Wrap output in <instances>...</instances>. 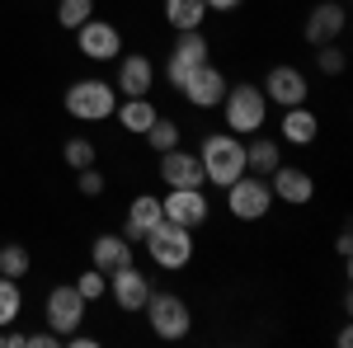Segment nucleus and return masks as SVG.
I'll list each match as a JSON object with an SVG mask.
<instances>
[{"label": "nucleus", "instance_id": "nucleus-1", "mask_svg": "<svg viewBox=\"0 0 353 348\" xmlns=\"http://www.w3.org/2000/svg\"><path fill=\"white\" fill-rule=\"evenodd\" d=\"M198 165H203V179L208 184H236L245 174V141L236 132H208L198 146Z\"/></svg>", "mask_w": 353, "mask_h": 348}, {"label": "nucleus", "instance_id": "nucleus-2", "mask_svg": "<svg viewBox=\"0 0 353 348\" xmlns=\"http://www.w3.org/2000/svg\"><path fill=\"white\" fill-rule=\"evenodd\" d=\"M221 113H226V132L236 136H254L269 118V99L259 85H226L221 94Z\"/></svg>", "mask_w": 353, "mask_h": 348}, {"label": "nucleus", "instance_id": "nucleus-3", "mask_svg": "<svg viewBox=\"0 0 353 348\" xmlns=\"http://www.w3.org/2000/svg\"><path fill=\"white\" fill-rule=\"evenodd\" d=\"M141 245H146V254L156 259V268H189L193 264V231L189 226H179V221H156L146 236H141Z\"/></svg>", "mask_w": 353, "mask_h": 348}, {"label": "nucleus", "instance_id": "nucleus-4", "mask_svg": "<svg viewBox=\"0 0 353 348\" xmlns=\"http://www.w3.org/2000/svg\"><path fill=\"white\" fill-rule=\"evenodd\" d=\"M66 113L76 118V123H104L113 118V108H118V90L109 81H76L66 90Z\"/></svg>", "mask_w": 353, "mask_h": 348}, {"label": "nucleus", "instance_id": "nucleus-5", "mask_svg": "<svg viewBox=\"0 0 353 348\" xmlns=\"http://www.w3.org/2000/svg\"><path fill=\"white\" fill-rule=\"evenodd\" d=\"M146 320H151V329H156V339H184L193 329V311H189V301L184 296H174V292H151V301H146V311H141Z\"/></svg>", "mask_w": 353, "mask_h": 348}, {"label": "nucleus", "instance_id": "nucleus-6", "mask_svg": "<svg viewBox=\"0 0 353 348\" xmlns=\"http://www.w3.org/2000/svg\"><path fill=\"white\" fill-rule=\"evenodd\" d=\"M226 207H231V216H236V221H259V216H269V207H273L269 179L245 170L236 184H226Z\"/></svg>", "mask_w": 353, "mask_h": 348}, {"label": "nucleus", "instance_id": "nucleus-7", "mask_svg": "<svg viewBox=\"0 0 353 348\" xmlns=\"http://www.w3.org/2000/svg\"><path fill=\"white\" fill-rule=\"evenodd\" d=\"M208 52H212V48H208V38H203L198 28L179 33V38H174V52H170V61H165V76H170V85L179 90V85L189 81V76L198 71V66H203V61H212Z\"/></svg>", "mask_w": 353, "mask_h": 348}, {"label": "nucleus", "instance_id": "nucleus-8", "mask_svg": "<svg viewBox=\"0 0 353 348\" xmlns=\"http://www.w3.org/2000/svg\"><path fill=\"white\" fill-rule=\"evenodd\" d=\"M85 301L81 292H76V283H66V287H52L48 292V329H52L57 339H66V334H76L85 320Z\"/></svg>", "mask_w": 353, "mask_h": 348}, {"label": "nucleus", "instance_id": "nucleus-9", "mask_svg": "<svg viewBox=\"0 0 353 348\" xmlns=\"http://www.w3.org/2000/svg\"><path fill=\"white\" fill-rule=\"evenodd\" d=\"M109 292H113V301H118L128 316H141L146 301H151V278H146L137 264H123V268L109 273Z\"/></svg>", "mask_w": 353, "mask_h": 348}, {"label": "nucleus", "instance_id": "nucleus-10", "mask_svg": "<svg viewBox=\"0 0 353 348\" xmlns=\"http://www.w3.org/2000/svg\"><path fill=\"white\" fill-rule=\"evenodd\" d=\"M161 212H165V221H179V226L198 231L208 221V212H212V203H208L203 188H170L161 198Z\"/></svg>", "mask_w": 353, "mask_h": 348}, {"label": "nucleus", "instance_id": "nucleus-11", "mask_svg": "<svg viewBox=\"0 0 353 348\" xmlns=\"http://www.w3.org/2000/svg\"><path fill=\"white\" fill-rule=\"evenodd\" d=\"M76 43H81V57H90V61H113V57L123 52V33H118V24L94 19V14L76 28Z\"/></svg>", "mask_w": 353, "mask_h": 348}, {"label": "nucleus", "instance_id": "nucleus-12", "mask_svg": "<svg viewBox=\"0 0 353 348\" xmlns=\"http://www.w3.org/2000/svg\"><path fill=\"white\" fill-rule=\"evenodd\" d=\"M259 90H264V99H269V104H278V108L306 104V94H311V90H306V76H301L297 66H273Z\"/></svg>", "mask_w": 353, "mask_h": 348}, {"label": "nucleus", "instance_id": "nucleus-13", "mask_svg": "<svg viewBox=\"0 0 353 348\" xmlns=\"http://www.w3.org/2000/svg\"><path fill=\"white\" fill-rule=\"evenodd\" d=\"M269 188H273V203H288V207H306L311 193H316V179L297 170V165H278L269 174Z\"/></svg>", "mask_w": 353, "mask_h": 348}, {"label": "nucleus", "instance_id": "nucleus-14", "mask_svg": "<svg viewBox=\"0 0 353 348\" xmlns=\"http://www.w3.org/2000/svg\"><path fill=\"white\" fill-rule=\"evenodd\" d=\"M151 85H156V66H151V57L128 52L123 61H118V81H113L118 99H137V94H151Z\"/></svg>", "mask_w": 353, "mask_h": 348}, {"label": "nucleus", "instance_id": "nucleus-15", "mask_svg": "<svg viewBox=\"0 0 353 348\" xmlns=\"http://www.w3.org/2000/svg\"><path fill=\"white\" fill-rule=\"evenodd\" d=\"M179 90H184V99H189L193 108H217L221 94H226V76H221L212 61H203V66H198V71H193Z\"/></svg>", "mask_w": 353, "mask_h": 348}, {"label": "nucleus", "instance_id": "nucleus-16", "mask_svg": "<svg viewBox=\"0 0 353 348\" xmlns=\"http://www.w3.org/2000/svg\"><path fill=\"white\" fill-rule=\"evenodd\" d=\"M161 179L165 188H203L208 179H203V165H198V156L193 151H161Z\"/></svg>", "mask_w": 353, "mask_h": 348}, {"label": "nucleus", "instance_id": "nucleus-17", "mask_svg": "<svg viewBox=\"0 0 353 348\" xmlns=\"http://www.w3.org/2000/svg\"><path fill=\"white\" fill-rule=\"evenodd\" d=\"M344 24H349V14H344V5H339V0L316 5V10H311V19H306V43H311V48L334 43V38L344 33Z\"/></svg>", "mask_w": 353, "mask_h": 348}, {"label": "nucleus", "instance_id": "nucleus-18", "mask_svg": "<svg viewBox=\"0 0 353 348\" xmlns=\"http://www.w3.org/2000/svg\"><path fill=\"white\" fill-rule=\"evenodd\" d=\"M278 132H283V141H288V146H311V141L321 136V118H316L306 104H292V108H283Z\"/></svg>", "mask_w": 353, "mask_h": 348}, {"label": "nucleus", "instance_id": "nucleus-19", "mask_svg": "<svg viewBox=\"0 0 353 348\" xmlns=\"http://www.w3.org/2000/svg\"><path fill=\"white\" fill-rule=\"evenodd\" d=\"M90 259H94L99 273H113V268L132 264V240L128 236H94L90 240Z\"/></svg>", "mask_w": 353, "mask_h": 348}, {"label": "nucleus", "instance_id": "nucleus-20", "mask_svg": "<svg viewBox=\"0 0 353 348\" xmlns=\"http://www.w3.org/2000/svg\"><path fill=\"white\" fill-rule=\"evenodd\" d=\"M156 221H165L161 198H156V193H137L132 207H128V226H123V236H128V240H141V236H146Z\"/></svg>", "mask_w": 353, "mask_h": 348}, {"label": "nucleus", "instance_id": "nucleus-21", "mask_svg": "<svg viewBox=\"0 0 353 348\" xmlns=\"http://www.w3.org/2000/svg\"><path fill=\"white\" fill-rule=\"evenodd\" d=\"M113 118L123 123V132H132V136H146V127L161 118L156 113V104L146 99V94H137V99H118V108H113Z\"/></svg>", "mask_w": 353, "mask_h": 348}, {"label": "nucleus", "instance_id": "nucleus-22", "mask_svg": "<svg viewBox=\"0 0 353 348\" xmlns=\"http://www.w3.org/2000/svg\"><path fill=\"white\" fill-rule=\"evenodd\" d=\"M278 165H283V156H278V141H269V136H250V146H245V170L269 179Z\"/></svg>", "mask_w": 353, "mask_h": 348}, {"label": "nucleus", "instance_id": "nucleus-23", "mask_svg": "<svg viewBox=\"0 0 353 348\" xmlns=\"http://www.w3.org/2000/svg\"><path fill=\"white\" fill-rule=\"evenodd\" d=\"M165 19H170V28H179V33L203 28V19H208V0H165Z\"/></svg>", "mask_w": 353, "mask_h": 348}, {"label": "nucleus", "instance_id": "nucleus-24", "mask_svg": "<svg viewBox=\"0 0 353 348\" xmlns=\"http://www.w3.org/2000/svg\"><path fill=\"white\" fill-rule=\"evenodd\" d=\"M19 311H24L19 278H5V273H0V329H10V325L19 320Z\"/></svg>", "mask_w": 353, "mask_h": 348}, {"label": "nucleus", "instance_id": "nucleus-25", "mask_svg": "<svg viewBox=\"0 0 353 348\" xmlns=\"http://www.w3.org/2000/svg\"><path fill=\"white\" fill-rule=\"evenodd\" d=\"M146 141H151L156 156H161V151H174V146H179V123H174V118H156V123L146 127Z\"/></svg>", "mask_w": 353, "mask_h": 348}, {"label": "nucleus", "instance_id": "nucleus-26", "mask_svg": "<svg viewBox=\"0 0 353 348\" xmlns=\"http://www.w3.org/2000/svg\"><path fill=\"white\" fill-rule=\"evenodd\" d=\"M94 14V0H57V24L61 28H81Z\"/></svg>", "mask_w": 353, "mask_h": 348}, {"label": "nucleus", "instance_id": "nucleus-27", "mask_svg": "<svg viewBox=\"0 0 353 348\" xmlns=\"http://www.w3.org/2000/svg\"><path fill=\"white\" fill-rule=\"evenodd\" d=\"M61 161L71 165V170H85V165L99 161V151H94V141H85V136H71V141L61 146Z\"/></svg>", "mask_w": 353, "mask_h": 348}, {"label": "nucleus", "instance_id": "nucleus-28", "mask_svg": "<svg viewBox=\"0 0 353 348\" xmlns=\"http://www.w3.org/2000/svg\"><path fill=\"white\" fill-rule=\"evenodd\" d=\"M0 273H5V278H24L28 273V249L24 245H0Z\"/></svg>", "mask_w": 353, "mask_h": 348}, {"label": "nucleus", "instance_id": "nucleus-29", "mask_svg": "<svg viewBox=\"0 0 353 348\" xmlns=\"http://www.w3.org/2000/svg\"><path fill=\"white\" fill-rule=\"evenodd\" d=\"M316 66H321L325 76H339V71L349 66V57H344L339 43H321V48H316Z\"/></svg>", "mask_w": 353, "mask_h": 348}, {"label": "nucleus", "instance_id": "nucleus-30", "mask_svg": "<svg viewBox=\"0 0 353 348\" xmlns=\"http://www.w3.org/2000/svg\"><path fill=\"white\" fill-rule=\"evenodd\" d=\"M76 292H81L85 301H99V296L109 292V273H99V268L81 273V278H76Z\"/></svg>", "mask_w": 353, "mask_h": 348}, {"label": "nucleus", "instance_id": "nucleus-31", "mask_svg": "<svg viewBox=\"0 0 353 348\" xmlns=\"http://www.w3.org/2000/svg\"><path fill=\"white\" fill-rule=\"evenodd\" d=\"M76 174H81V193L85 198H99V193H104V174H99L94 165H85V170H76Z\"/></svg>", "mask_w": 353, "mask_h": 348}, {"label": "nucleus", "instance_id": "nucleus-32", "mask_svg": "<svg viewBox=\"0 0 353 348\" xmlns=\"http://www.w3.org/2000/svg\"><path fill=\"white\" fill-rule=\"evenodd\" d=\"M334 249H339V259H349V249H353V240H349V231H344V236H339V240H334Z\"/></svg>", "mask_w": 353, "mask_h": 348}, {"label": "nucleus", "instance_id": "nucleus-33", "mask_svg": "<svg viewBox=\"0 0 353 348\" xmlns=\"http://www.w3.org/2000/svg\"><path fill=\"white\" fill-rule=\"evenodd\" d=\"M241 0H208V10H236Z\"/></svg>", "mask_w": 353, "mask_h": 348}]
</instances>
